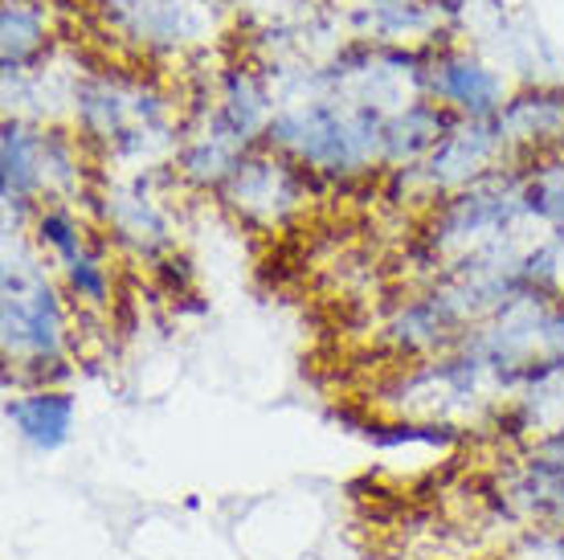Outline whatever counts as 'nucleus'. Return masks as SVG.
I'll use <instances>...</instances> for the list:
<instances>
[{"label": "nucleus", "instance_id": "obj_2", "mask_svg": "<svg viewBox=\"0 0 564 560\" xmlns=\"http://www.w3.org/2000/svg\"><path fill=\"white\" fill-rule=\"evenodd\" d=\"M384 123L389 119L368 107L339 111L332 103H315V107L270 119L267 140L307 172L352 176V172H365L372 160H384Z\"/></svg>", "mask_w": 564, "mask_h": 560}, {"label": "nucleus", "instance_id": "obj_12", "mask_svg": "<svg viewBox=\"0 0 564 560\" xmlns=\"http://www.w3.org/2000/svg\"><path fill=\"white\" fill-rule=\"evenodd\" d=\"M37 45H42V17L29 13L21 0H9L4 4V66L9 71L25 66Z\"/></svg>", "mask_w": 564, "mask_h": 560}, {"label": "nucleus", "instance_id": "obj_7", "mask_svg": "<svg viewBox=\"0 0 564 560\" xmlns=\"http://www.w3.org/2000/svg\"><path fill=\"white\" fill-rule=\"evenodd\" d=\"M42 189V131H29L21 119H9L4 136H0V193H4V205L29 209Z\"/></svg>", "mask_w": 564, "mask_h": 560}, {"label": "nucleus", "instance_id": "obj_6", "mask_svg": "<svg viewBox=\"0 0 564 560\" xmlns=\"http://www.w3.org/2000/svg\"><path fill=\"white\" fill-rule=\"evenodd\" d=\"M434 95L463 111L466 119H495L503 111V86L487 66L470 62V57H446L434 71Z\"/></svg>", "mask_w": 564, "mask_h": 560}, {"label": "nucleus", "instance_id": "obj_3", "mask_svg": "<svg viewBox=\"0 0 564 560\" xmlns=\"http://www.w3.org/2000/svg\"><path fill=\"white\" fill-rule=\"evenodd\" d=\"M303 184H307V169L295 164L291 155L246 152L238 160V169L229 172V181L217 193L246 222L274 225L299 209Z\"/></svg>", "mask_w": 564, "mask_h": 560}, {"label": "nucleus", "instance_id": "obj_8", "mask_svg": "<svg viewBox=\"0 0 564 560\" xmlns=\"http://www.w3.org/2000/svg\"><path fill=\"white\" fill-rule=\"evenodd\" d=\"M451 127V115L442 111L437 103H413V107H405V111L384 123V164L417 169L425 155L446 140Z\"/></svg>", "mask_w": 564, "mask_h": 560}, {"label": "nucleus", "instance_id": "obj_10", "mask_svg": "<svg viewBox=\"0 0 564 560\" xmlns=\"http://www.w3.org/2000/svg\"><path fill=\"white\" fill-rule=\"evenodd\" d=\"M523 209L564 225V148L540 152L532 169L523 172Z\"/></svg>", "mask_w": 564, "mask_h": 560}, {"label": "nucleus", "instance_id": "obj_9", "mask_svg": "<svg viewBox=\"0 0 564 560\" xmlns=\"http://www.w3.org/2000/svg\"><path fill=\"white\" fill-rule=\"evenodd\" d=\"M107 225L115 229V238L128 241L140 254H155L169 246V222L148 193H128L115 201L107 196Z\"/></svg>", "mask_w": 564, "mask_h": 560}, {"label": "nucleus", "instance_id": "obj_5", "mask_svg": "<svg viewBox=\"0 0 564 560\" xmlns=\"http://www.w3.org/2000/svg\"><path fill=\"white\" fill-rule=\"evenodd\" d=\"M495 123L508 143H528V152H556L564 148V90H528L511 98Z\"/></svg>", "mask_w": 564, "mask_h": 560}, {"label": "nucleus", "instance_id": "obj_4", "mask_svg": "<svg viewBox=\"0 0 564 560\" xmlns=\"http://www.w3.org/2000/svg\"><path fill=\"white\" fill-rule=\"evenodd\" d=\"M4 421L13 434L37 454H57L70 446L74 421H78V401L57 385H33V389L9 392L4 401Z\"/></svg>", "mask_w": 564, "mask_h": 560}, {"label": "nucleus", "instance_id": "obj_11", "mask_svg": "<svg viewBox=\"0 0 564 560\" xmlns=\"http://www.w3.org/2000/svg\"><path fill=\"white\" fill-rule=\"evenodd\" d=\"M62 274H66V291L78 308L102 311L111 303V270H107L99 250H86L83 258H74L70 267H62Z\"/></svg>", "mask_w": 564, "mask_h": 560}, {"label": "nucleus", "instance_id": "obj_1", "mask_svg": "<svg viewBox=\"0 0 564 560\" xmlns=\"http://www.w3.org/2000/svg\"><path fill=\"white\" fill-rule=\"evenodd\" d=\"M66 308L37 258L9 250L4 258V365L21 380L54 385L66 373ZM29 385V389H33Z\"/></svg>", "mask_w": 564, "mask_h": 560}]
</instances>
